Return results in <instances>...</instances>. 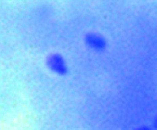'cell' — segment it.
I'll use <instances>...</instances> for the list:
<instances>
[{"label":"cell","mask_w":157,"mask_h":130,"mask_svg":"<svg viewBox=\"0 0 157 130\" xmlns=\"http://www.w3.org/2000/svg\"><path fill=\"white\" fill-rule=\"evenodd\" d=\"M46 66L51 73L59 76H65L68 73L66 59L60 53H52L46 58Z\"/></svg>","instance_id":"1"},{"label":"cell","mask_w":157,"mask_h":130,"mask_svg":"<svg viewBox=\"0 0 157 130\" xmlns=\"http://www.w3.org/2000/svg\"><path fill=\"white\" fill-rule=\"evenodd\" d=\"M85 44L87 47L97 53H101L107 48V40L98 32H88L85 36Z\"/></svg>","instance_id":"2"},{"label":"cell","mask_w":157,"mask_h":130,"mask_svg":"<svg viewBox=\"0 0 157 130\" xmlns=\"http://www.w3.org/2000/svg\"><path fill=\"white\" fill-rule=\"evenodd\" d=\"M154 126H155V128H157V116H156V118H155V123H154Z\"/></svg>","instance_id":"3"}]
</instances>
